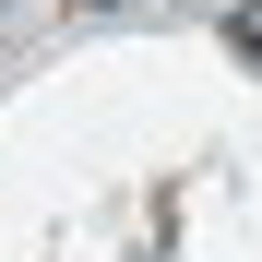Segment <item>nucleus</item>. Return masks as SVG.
I'll list each match as a JSON object with an SVG mask.
<instances>
[{
	"label": "nucleus",
	"instance_id": "f257e3e1",
	"mask_svg": "<svg viewBox=\"0 0 262 262\" xmlns=\"http://www.w3.org/2000/svg\"><path fill=\"white\" fill-rule=\"evenodd\" d=\"M227 48H238V60L262 72V12H227Z\"/></svg>",
	"mask_w": 262,
	"mask_h": 262
}]
</instances>
